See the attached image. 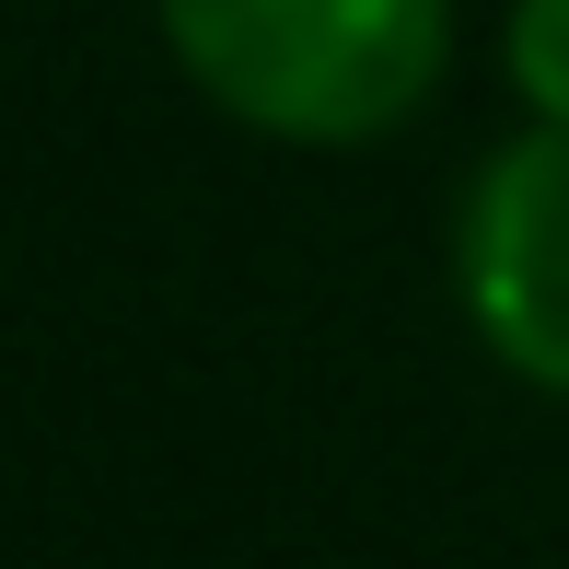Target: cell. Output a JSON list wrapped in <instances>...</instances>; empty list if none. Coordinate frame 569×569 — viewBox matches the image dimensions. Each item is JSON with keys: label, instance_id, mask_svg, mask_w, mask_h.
I'll return each mask as SVG.
<instances>
[{"label": "cell", "instance_id": "3957f363", "mask_svg": "<svg viewBox=\"0 0 569 569\" xmlns=\"http://www.w3.org/2000/svg\"><path fill=\"white\" fill-rule=\"evenodd\" d=\"M500 70L523 128H569V0H511L500 23Z\"/></svg>", "mask_w": 569, "mask_h": 569}, {"label": "cell", "instance_id": "7a4b0ae2", "mask_svg": "<svg viewBox=\"0 0 569 569\" xmlns=\"http://www.w3.org/2000/svg\"><path fill=\"white\" fill-rule=\"evenodd\" d=\"M453 302L523 396L569 407V128H511L453 198Z\"/></svg>", "mask_w": 569, "mask_h": 569}, {"label": "cell", "instance_id": "6da1fadb", "mask_svg": "<svg viewBox=\"0 0 569 569\" xmlns=\"http://www.w3.org/2000/svg\"><path fill=\"white\" fill-rule=\"evenodd\" d=\"M151 23L232 128L291 151L396 140L453 59V0H151Z\"/></svg>", "mask_w": 569, "mask_h": 569}]
</instances>
